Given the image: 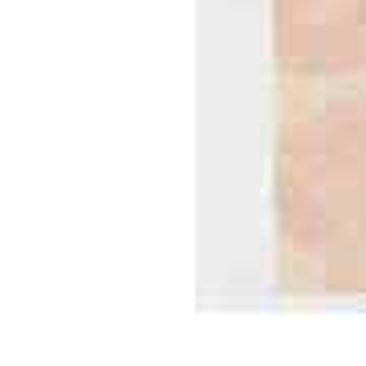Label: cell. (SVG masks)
<instances>
[{
	"mask_svg": "<svg viewBox=\"0 0 366 366\" xmlns=\"http://www.w3.org/2000/svg\"><path fill=\"white\" fill-rule=\"evenodd\" d=\"M277 220L301 261L366 224V98L289 118L277 147Z\"/></svg>",
	"mask_w": 366,
	"mask_h": 366,
	"instance_id": "obj_1",
	"label": "cell"
},
{
	"mask_svg": "<svg viewBox=\"0 0 366 366\" xmlns=\"http://www.w3.org/2000/svg\"><path fill=\"white\" fill-rule=\"evenodd\" d=\"M273 53L293 78L366 74V0H273Z\"/></svg>",
	"mask_w": 366,
	"mask_h": 366,
	"instance_id": "obj_2",
	"label": "cell"
},
{
	"mask_svg": "<svg viewBox=\"0 0 366 366\" xmlns=\"http://www.w3.org/2000/svg\"><path fill=\"white\" fill-rule=\"evenodd\" d=\"M314 273L330 293H366V224L314 257Z\"/></svg>",
	"mask_w": 366,
	"mask_h": 366,
	"instance_id": "obj_3",
	"label": "cell"
}]
</instances>
